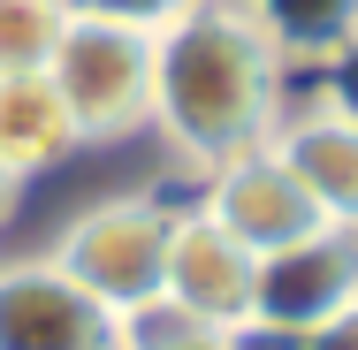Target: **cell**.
Returning a JSON list of instances; mask_svg holds the SVG:
<instances>
[{
  "label": "cell",
  "mask_w": 358,
  "mask_h": 350,
  "mask_svg": "<svg viewBox=\"0 0 358 350\" xmlns=\"http://www.w3.org/2000/svg\"><path fill=\"white\" fill-rule=\"evenodd\" d=\"M282 84L289 54L252 0H191L152 31V130L199 175L275 138Z\"/></svg>",
  "instance_id": "obj_1"
},
{
  "label": "cell",
  "mask_w": 358,
  "mask_h": 350,
  "mask_svg": "<svg viewBox=\"0 0 358 350\" xmlns=\"http://www.w3.org/2000/svg\"><path fill=\"white\" fill-rule=\"evenodd\" d=\"M46 76H54L84 145H122L152 130V31H138V23L69 15L46 54Z\"/></svg>",
  "instance_id": "obj_2"
},
{
  "label": "cell",
  "mask_w": 358,
  "mask_h": 350,
  "mask_svg": "<svg viewBox=\"0 0 358 350\" xmlns=\"http://www.w3.org/2000/svg\"><path fill=\"white\" fill-rule=\"evenodd\" d=\"M168 228H176V206L152 198V191H122V198H99L84 206L54 236V267L92 289L107 312H130L145 297H160V267H168Z\"/></svg>",
  "instance_id": "obj_3"
},
{
  "label": "cell",
  "mask_w": 358,
  "mask_h": 350,
  "mask_svg": "<svg viewBox=\"0 0 358 350\" xmlns=\"http://www.w3.org/2000/svg\"><path fill=\"white\" fill-rule=\"evenodd\" d=\"M252 312L297 328V335H320L336 328L343 312H358V228H313L282 251L259 259V289H252Z\"/></svg>",
  "instance_id": "obj_4"
},
{
  "label": "cell",
  "mask_w": 358,
  "mask_h": 350,
  "mask_svg": "<svg viewBox=\"0 0 358 350\" xmlns=\"http://www.w3.org/2000/svg\"><path fill=\"white\" fill-rule=\"evenodd\" d=\"M199 213L221 221L252 259H267V251H282V244H297V236L328 228V213L313 206V191L275 160V145L236 152V160L206 168V198H199Z\"/></svg>",
  "instance_id": "obj_5"
},
{
  "label": "cell",
  "mask_w": 358,
  "mask_h": 350,
  "mask_svg": "<svg viewBox=\"0 0 358 350\" xmlns=\"http://www.w3.org/2000/svg\"><path fill=\"white\" fill-rule=\"evenodd\" d=\"M0 350H122V328L54 259H8L0 267Z\"/></svg>",
  "instance_id": "obj_6"
},
{
  "label": "cell",
  "mask_w": 358,
  "mask_h": 350,
  "mask_svg": "<svg viewBox=\"0 0 358 350\" xmlns=\"http://www.w3.org/2000/svg\"><path fill=\"white\" fill-rule=\"evenodd\" d=\"M252 289H259V259H252L221 221H206L199 206H183L176 228H168L160 297L183 305V312L206 320V328H236V320H252Z\"/></svg>",
  "instance_id": "obj_7"
},
{
  "label": "cell",
  "mask_w": 358,
  "mask_h": 350,
  "mask_svg": "<svg viewBox=\"0 0 358 350\" xmlns=\"http://www.w3.org/2000/svg\"><path fill=\"white\" fill-rule=\"evenodd\" d=\"M267 145L336 228H358V115H343L336 99H313V107L282 115Z\"/></svg>",
  "instance_id": "obj_8"
},
{
  "label": "cell",
  "mask_w": 358,
  "mask_h": 350,
  "mask_svg": "<svg viewBox=\"0 0 358 350\" xmlns=\"http://www.w3.org/2000/svg\"><path fill=\"white\" fill-rule=\"evenodd\" d=\"M76 122L69 107H62V92H54V76L46 69H23V76H0V160L31 183V175H46V168H62L76 152Z\"/></svg>",
  "instance_id": "obj_9"
},
{
  "label": "cell",
  "mask_w": 358,
  "mask_h": 350,
  "mask_svg": "<svg viewBox=\"0 0 358 350\" xmlns=\"http://www.w3.org/2000/svg\"><path fill=\"white\" fill-rule=\"evenodd\" d=\"M267 15V31L282 38V54H336L343 38H358V0H252Z\"/></svg>",
  "instance_id": "obj_10"
},
{
  "label": "cell",
  "mask_w": 358,
  "mask_h": 350,
  "mask_svg": "<svg viewBox=\"0 0 358 350\" xmlns=\"http://www.w3.org/2000/svg\"><path fill=\"white\" fill-rule=\"evenodd\" d=\"M62 23H69V8H62V0H0V76L46 69V54H54Z\"/></svg>",
  "instance_id": "obj_11"
},
{
  "label": "cell",
  "mask_w": 358,
  "mask_h": 350,
  "mask_svg": "<svg viewBox=\"0 0 358 350\" xmlns=\"http://www.w3.org/2000/svg\"><path fill=\"white\" fill-rule=\"evenodd\" d=\"M115 328H122V350H229L221 328L191 320V312L168 305V297H145L130 312H115Z\"/></svg>",
  "instance_id": "obj_12"
},
{
  "label": "cell",
  "mask_w": 358,
  "mask_h": 350,
  "mask_svg": "<svg viewBox=\"0 0 358 350\" xmlns=\"http://www.w3.org/2000/svg\"><path fill=\"white\" fill-rule=\"evenodd\" d=\"M69 15H107V23H138V31H160V23H176L191 0H62Z\"/></svg>",
  "instance_id": "obj_13"
},
{
  "label": "cell",
  "mask_w": 358,
  "mask_h": 350,
  "mask_svg": "<svg viewBox=\"0 0 358 350\" xmlns=\"http://www.w3.org/2000/svg\"><path fill=\"white\" fill-rule=\"evenodd\" d=\"M221 343L229 350H313V335H297V328H275V320H236V328H221Z\"/></svg>",
  "instance_id": "obj_14"
},
{
  "label": "cell",
  "mask_w": 358,
  "mask_h": 350,
  "mask_svg": "<svg viewBox=\"0 0 358 350\" xmlns=\"http://www.w3.org/2000/svg\"><path fill=\"white\" fill-rule=\"evenodd\" d=\"M320 99H336L343 115H358V38H343L336 54H328V92Z\"/></svg>",
  "instance_id": "obj_15"
},
{
  "label": "cell",
  "mask_w": 358,
  "mask_h": 350,
  "mask_svg": "<svg viewBox=\"0 0 358 350\" xmlns=\"http://www.w3.org/2000/svg\"><path fill=\"white\" fill-rule=\"evenodd\" d=\"M313 350H358V312H343L336 328H320V335H313Z\"/></svg>",
  "instance_id": "obj_16"
},
{
  "label": "cell",
  "mask_w": 358,
  "mask_h": 350,
  "mask_svg": "<svg viewBox=\"0 0 358 350\" xmlns=\"http://www.w3.org/2000/svg\"><path fill=\"white\" fill-rule=\"evenodd\" d=\"M15 206H23V175H15L8 160H0V228L15 221Z\"/></svg>",
  "instance_id": "obj_17"
}]
</instances>
